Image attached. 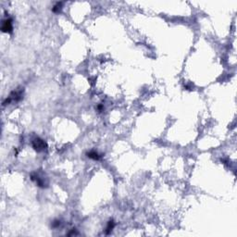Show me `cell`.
I'll return each mask as SVG.
<instances>
[{
	"mask_svg": "<svg viewBox=\"0 0 237 237\" xmlns=\"http://www.w3.org/2000/svg\"><path fill=\"white\" fill-rule=\"evenodd\" d=\"M24 91V88H21V89H17V90H14L13 92L10 93V95L9 97H7L3 102V106H6L7 104H10L12 101H20L22 99V93Z\"/></svg>",
	"mask_w": 237,
	"mask_h": 237,
	"instance_id": "obj_1",
	"label": "cell"
},
{
	"mask_svg": "<svg viewBox=\"0 0 237 237\" xmlns=\"http://www.w3.org/2000/svg\"><path fill=\"white\" fill-rule=\"evenodd\" d=\"M33 147L37 152H41V151H44L47 148V145H46V143L43 139L36 137L35 139L33 140Z\"/></svg>",
	"mask_w": 237,
	"mask_h": 237,
	"instance_id": "obj_2",
	"label": "cell"
},
{
	"mask_svg": "<svg viewBox=\"0 0 237 237\" xmlns=\"http://www.w3.org/2000/svg\"><path fill=\"white\" fill-rule=\"evenodd\" d=\"M12 21H13L11 18H7L3 21L2 27H1V30L3 33H12V31H13V22Z\"/></svg>",
	"mask_w": 237,
	"mask_h": 237,
	"instance_id": "obj_3",
	"label": "cell"
},
{
	"mask_svg": "<svg viewBox=\"0 0 237 237\" xmlns=\"http://www.w3.org/2000/svg\"><path fill=\"white\" fill-rule=\"evenodd\" d=\"M86 156L89 158L94 159V160H99V159L102 158V155H100L98 152H96L95 150H91V151H89V152H87Z\"/></svg>",
	"mask_w": 237,
	"mask_h": 237,
	"instance_id": "obj_4",
	"label": "cell"
},
{
	"mask_svg": "<svg viewBox=\"0 0 237 237\" xmlns=\"http://www.w3.org/2000/svg\"><path fill=\"white\" fill-rule=\"evenodd\" d=\"M62 6H63V2H57L52 7V11L55 13H59L62 9Z\"/></svg>",
	"mask_w": 237,
	"mask_h": 237,
	"instance_id": "obj_5",
	"label": "cell"
},
{
	"mask_svg": "<svg viewBox=\"0 0 237 237\" xmlns=\"http://www.w3.org/2000/svg\"><path fill=\"white\" fill-rule=\"evenodd\" d=\"M115 227V222H114V220H110L109 221L107 222V226L106 228V234H109L110 232H112V230L114 229Z\"/></svg>",
	"mask_w": 237,
	"mask_h": 237,
	"instance_id": "obj_6",
	"label": "cell"
},
{
	"mask_svg": "<svg viewBox=\"0 0 237 237\" xmlns=\"http://www.w3.org/2000/svg\"><path fill=\"white\" fill-rule=\"evenodd\" d=\"M59 225H60V220H55L52 222V228H57V227H59Z\"/></svg>",
	"mask_w": 237,
	"mask_h": 237,
	"instance_id": "obj_7",
	"label": "cell"
},
{
	"mask_svg": "<svg viewBox=\"0 0 237 237\" xmlns=\"http://www.w3.org/2000/svg\"><path fill=\"white\" fill-rule=\"evenodd\" d=\"M104 109V107L102 106V105H98L97 106V110L98 111H102Z\"/></svg>",
	"mask_w": 237,
	"mask_h": 237,
	"instance_id": "obj_8",
	"label": "cell"
}]
</instances>
